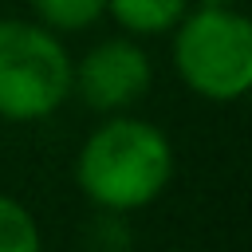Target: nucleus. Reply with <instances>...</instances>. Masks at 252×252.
I'll return each mask as SVG.
<instances>
[{"instance_id":"nucleus-1","label":"nucleus","mask_w":252,"mask_h":252,"mask_svg":"<svg viewBox=\"0 0 252 252\" xmlns=\"http://www.w3.org/2000/svg\"><path fill=\"white\" fill-rule=\"evenodd\" d=\"M173 177V146L146 118L102 122L75 158V181L83 197L106 213L146 209L165 193Z\"/></svg>"},{"instance_id":"nucleus-2","label":"nucleus","mask_w":252,"mask_h":252,"mask_svg":"<svg viewBox=\"0 0 252 252\" xmlns=\"http://www.w3.org/2000/svg\"><path fill=\"white\" fill-rule=\"evenodd\" d=\"M173 67L209 102H236L252 87V24L228 4H201L173 24Z\"/></svg>"},{"instance_id":"nucleus-3","label":"nucleus","mask_w":252,"mask_h":252,"mask_svg":"<svg viewBox=\"0 0 252 252\" xmlns=\"http://www.w3.org/2000/svg\"><path fill=\"white\" fill-rule=\"evenodd\" d=\"M63 39L32 20H0V118L39 122L71 98Z\"/></svg>"},{"instance_id":"nucleus-4","label":"nucleus","mask_w":252,"mask_h":252,"mask_svg":"<svg viewBox=\"0 0 252 252\" xmlns=\"http://www.w3.org/2000/svg\"><path fill=\"white\" fill-rule=\"evenodd\" d=\"M150 79H154L150 55L126 35L94 43L71 67V91L91 110H122L138 102L150 91Z\"/></svg>"},{"instance_id":"nucleus-5","label":"nucleus","mask_w":252,"mask_h":252,"mask_svg":"<svg viewBox=\"0 0 252 252\" xmlns=\"http://www.w3.org/2000/svg\"><path fill=\"white\" fill-rule=\"evenodd\" d=\"M106 12L130 35H161L189 12V0H106Z\"/></svg>"},{"instance_id":"nucleus-6","label":"nucleus","mask_w":252,"mask_h":252,"mask_svg":"<svg viewBox=\"0 0 252 252\" xmlns=\"http://www.w3.org/2000/svg\"><path fill=\"white\" fill-rule=\"evenodd\" d=\"M0 252H43L35 217L8 193H0Z\"/></svg>"},{"instance_id":"nucleus-7","label":"nucleus","mask_w":252,"mask_h":252,"mask_svg":"<svg viewBox=\"0 0 252 252\" xmlns=\"http://www.w3.org/2000/svg\"><path fill=\"white\" fill-rule=\"evenodd\" d=\"M32 8L51 32H83L106 12V0H32Z\"/></svg>"},{"instance_id":"nucleus-8","label":"nucleus","mask_w":252,"mask_h":252,"mask_svg":"<svg viewBox=\"0 0 252 252\" xmlns=\"http://www.w3.org/2000/svg\"><path fill=\"white\" fill-rule=\"evenodd\" d=\"M201 4H232V0H201Z\"/></svg>"},{"instance_id":"nucleus-9","label":"nucleus","mask_w":252,"mask_h":252,"mask_svg":"<svg viewBox=\"0 0 252 252\" xmlns=\"http://www.w3.org/2000/svg\"><path fill=\"white\" fill-rule=\"evenodd\" d=\"M173 252H177V248H173Z\"/></svg>"}]
</instances>
